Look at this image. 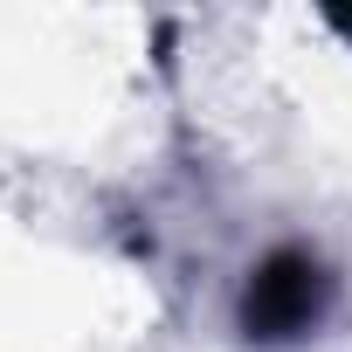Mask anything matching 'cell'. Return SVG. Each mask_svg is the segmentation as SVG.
Masks as SVG:
<instances>
[{
	"label": "cell",
	"mask_w": 352,
	"mask_h": 352,
	"mask_svg": "<svg viewBox=\"0 0 352 352\" xmlns=\"http://www.w3.org/2000/svg\"><path fill=\"white\" fill-rule=\"evenodd\" d=\"M331 297H338V283H331L324 256H311V249H270L249 270V283H242L235 324H242L249 345H297V338H311L324 324Z\"/></svg>",
	"instance_id": "cell-1"
}]
</instances>
